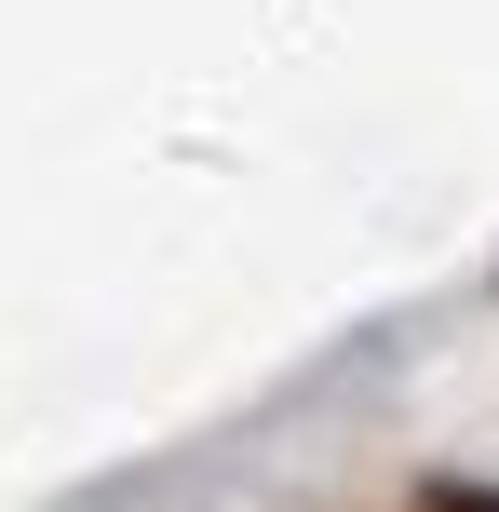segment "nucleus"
<instances>
[{
  "label": "nucleus",
  "mask_w": 499,
  "mask_h": 512,
  "mask_svg": "<svg viewBox=\"0 0 499 512\" xmlns=\"http://www.w3.org/2000/svg\"><path fill=\"white\" fill-rule=\"evenodd\" d=\"M419 512H499V486H459L446 472V486H419Z\"/></svg>",
  "instance_id": "nucleus-1"
}]
</instances>
